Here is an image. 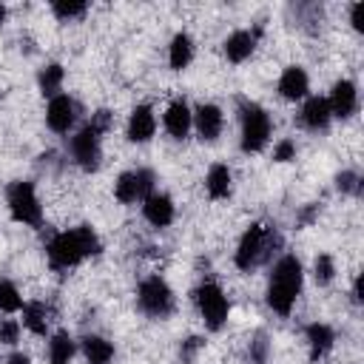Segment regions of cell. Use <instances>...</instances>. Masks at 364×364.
Wrapping results in <instances>:
<instances>
[{
  "label": "cell",
  "mask_w": 364,
  "mask_h": 364,
  "mask_svg": "<svg viewBox=\"0 0 364 364\" xmlns=\"http://www.w3.org/2000/svg\"><path fill=\"white\" fill-rule=\"evenodd\" d=\"M48 262L57 270L74 267L80 264L85 256H97L100 253V239L88 225H80L74 230H63L48 242Z\"/></svg>",
  "instance_id": "obj_1"
},
{
  "label": "cell",
  "mask_w": 364,
  "mask_h": 364,
  "mask_svg": "<svg viewBox=\"0 0 364 364\" xmlns=\"http://www.w3.org/2000/svg\"><path fill=\"white\" fill-rule=\"evenodd\" d=\"M301 290V262L296 256H282L273 264L270 284H267V304L279 316H287Z\"/></svg>",
  "instance_id": "obj_2"
},
{
  "label": "cell",
  "mask_w": 364,
  "mask_h": 364,
  "mask_svg": "<svg viewBox=\"0 0 364 364\" xmlns=\"http://www.w3.org/2000/svg\"><path fill=\"white\" fill-rule=\"evenodd\" d=\"M279 245H282V236H279L273 228H267V225H262V222L250 225V228L242 233V239H239V247H236V267H239V270H253L256 264L267 262Z\"/></svg>",
  "instance_id": "obj_3"
},
{
  "label": "cell",
  "mask_w": 364,
  "mask_h": 364,
  "mask_svg": "<svg viewBox=\"0 0 364 364\" xmlns=\"http://www.w3.org/2000/svg\"><path fill=\"white\" fill-rule=\"evenodd\" d=\"M239 119H242V151L245 154H256L267 145L270 139V117L262 105L256 102H242L239 108Z\"/></svg>",
  "instance_id": "obj_4"
},
{
  "label": "cell",
  "mask_w": 364,
  "mask_h": 364,
  "mask_svg": "<svg viewBox=\"0 0 364 364\" xmlns=\"http://www.w3.org/2000/svg\"><path fill=\"white\" fill-rule=\"evenodd\" d=\"M6 199H9V210L17 222L23 225H31V228H40L43 222V208H40V199L34 193V185L20 179V182H11L9 191H6Z\"/></svg>",
  "instance_id": "obj_5"
},
{
  "label": "cell",
  "mask_w": 364,
  "mask_h": 364,
  "mask_svg": "<svg viewBox=\"0 0 364 364\" xmlns=\"http://www.w3.org/2000/svg\"><path fill=\"white\" fill-rule=\"evenodd\" d=\"M139 307L154 318H165L173 310V290L168 287V282L159 276L145 279L139 284Z\"/></svg>",
  "instance_id": "obj_6"
},
{
  "label": "cell",
  "mask_w": 364,
  "mask_h": 364,
  "mask_svg": "<svg viewBox=\"0 0 364 364\" xmlns=\"http://www.w3.org/2000/svg\"><path fill=\"white\" fill-rule=\"evenodd\" d=\"M193 299H196V307H199L205 324L210 330H219L225 324V318H228V296L222 293V287L213 284V282H205V284L196 287Z\"/></svg>",
  "instance_id": "obj_7"
},
{
  "label": "cell",
  "mask_w": 364,
  "mask_h": 364,
  "mask_svg": "<svg viewBox=\"0 0 364 364\" xmlns=\"http://www.w3.org/2000/svg\"><path fill=\"white\" fill-rule=\"evenodd\" d=\"M71 156L82 171H97L100 159H102V148H100V131L88 122L82 125L74 136H71Z\"/></svg>",
  "instance_id": "obj_8"
},
{
  "label": "cell",
  "mask_w": 364,
  "mask_h": 364,
  "mask_svg": "<svg viewBox=\"0 0 364 364\" xmlns=\"http://www.w3.org/2000/svg\"><path fill=\"white\" fill-rule=\"evenodd\" d=\"M154 193V173L148 168H136V171H125L117 185H114V196L122 205H134V202H145V196Z\"/></svg>",
  "instance_id": "obj_9"
},
{
  "label": "cell",
  "mask_w": 364,
  "mask_h": 364,
  "mask_svg": "<svg viewBox=\"0 0 364 364\" xmlns=\"http://www.w3.org/2000/svg\"><path fill=\"white\" fill-rule=\"evenodd\" d=\"M46 122H48L51 131L68 134L71 125L77 122V102H74L71 97H65V94L51 97V102H48V108H46Z\"/></svg>",
  "instance_id": "obj_10"
},
{
  "label": "cell",
  "mask_w": 364,
  "mask_h": 364,
  "mask_svg": "<svg viewBox=\"0 0 364 364\" xmlns=\"http://www.w3.org/2000/svg\"><path fill=\"white\" fill-rule=\"evenodd\" d=\"M327 105H330V117H338V119L353 117L355 108H358V91H355V82H350V80H338V82L333 85V91H330Z\"/></svg>",
  "instance_id": "obj_11"
},
{
  "label": "cell",
  "mask_w": 364,
  "mask_h": 364,
  "mask_svg": "<svg viewBox=\"0 0 364 364\" xmlns=\"http://www.w3.org/2000/svg\"><path fill=\"white\" fill-rule=\"evenodd\" d=\"M156 131V117L151 105H136L128 117V139L131 142H148Z\"/></svg>",
  "instance_id": "obj_12"
},
{
  "label": "cell",
  "mask_w": 364,
  "mask_h": 364,
  "mask_svg": "<svg viewBox=\"0 0 364 364\" xmlns=\"http://www.w3.org/2000/svg\"><path fill=\"white\" fill-rule=\"evenodd\" d=\"M162 119H165V128H168V134H171L173 139H185L188 131H191L193 114H191V108H188L185 100H173V102L168 105V111H165Z\"/></svg>",
  "instance_id": "obj_13"
},
{
  "label": "cell",
  "mask_w": 364,
  "mask_h": 364,
  "mask_svg": "<svg viewBox=\"0 0 364 364\" xmlns=\"http://www.w3.org/2000/svg\"><path fill=\"white\" fill-rule=\"evenodd\" d=\"M222 111H219V105H213V102H202L199 108H196V114H193V125H196V131H199V136L202 139H216L219 134H222Z\"/></svg>",
  "instance_id": "obj_14"
},
{
  "label": "cell",
  "mask_w": 364,
  "mask_h": 364,
  "mask_svg": "<svg viewBox=\"0 0 364 364\" xmlns=\"http://www.w3.org/2000/svg\"><path fill=\"white\" fill-rule=\"evenodd\" d=\"M142 213L154 228H165L173 222V202L168 193H151V196H145Z\"/></svg>",
  "instance_id": "obj_15"
},
{
  "label": "cell",
  "mask_w": 364,
  "mask_h": 364,
  "mask_svg": "<svg viewBox=\"0 0 364 364\" xmlns=\"http://www.w3.org/2000/svg\"><path fill=\"white\" fill-rule=\"evenodd\" d=\"M307 85H310L307 82V71L301 65H290L279 77V94L284 100H301L307 94Z\"/></svg>",
  "instance_id": "obj_16"
},
{
  "label": "cell",
  "mask_w": 364,
  "mask_h": 364,
  "mask_svg": "<svg viewBox=\"0 0 364 364\" xmlns=\"http://www.w3.org/2000/svg\"><path fill=\"white\" fill-rule=\"evenodd\" d=\"M301 122L310 128V131H324L330 125V105L324 97H310L301 108Z\"/></svg>",
  "instance_id": "obj_17"
},
{
  "label": "cell",
  "mask_w": 364,
  "mask_h": 364,
  "mask_svg": "<svg viewBox=\"0 0 364 364\" xmlns=\"http://www.w3.org/2000/svg\"><path fill=\"white\" fill-rule=\"evenodd\" d=\"M253 48H256V34H250V31H233V34L225 40V57H228L230 63L247 60V57L253 54Z\"/></svg>",
  "instance_id": "obj_18"
},
{
  "label": "cell",
  "mask_w": 364,
  "mask_h": 364,
  "mask_svg": "<svg viewBox=\"0 0 364 364\" xmlns=\"http://www.w3.org/2000/svg\"><path fill=\"white\" fill-rule=\"evenodd\" d=\"M205 188L213 199H225L233 188V176H230V168L228 165H213L205 176Z\"/></svg>",
  "instance_id": "obj_19"
},
{
  "label": "cell",
  "mask_w": 364,
  "mask_h": 364,
  "mask_svg": "<svg viewBox=\"0 0 364 364\" xmlns=\"http://www.w3.org/2000/svg\"><path fill=\"white\" fill-rule=\"evenodd\" d=\"M307 341H310V358L316 361V358H321L324 353H330V347H333V341H336V336H333V330L327 327V324H310L307 330Z\"/></svg>",
  "instance_id": "obj_20"
},
{
  "label": "cell",
  "mask_w": 364,
  "mask_h": 364,
  "mask_svg": "<svg viewBox=\"0 0 364 364\" xmlns=\"http://www.w3.org/2000/svg\"><path fill=\"white\" fill-rule=\"evenodd\" d=\"M191 57H193V40H191L185 31H179V34L171 40L168 63H171V68H173V71H182V68L191 63Z\"/></svg>",
  "instance_id": "obj_21"
},
{
  "label": "cell",
  "mask_w": 364,
  "mask_h": 364,
  "mask_svg": "<svg viewBox=\"0 0 364 364\" xmlns=\"http://www.w3.org/2000/svg\"><path fill=\"white\" fill-rule=\"evenodd\" d=\"M82 353L88 358V364H111L114 358V344L100 338V336H85L82 338Z\"/></svg>",
  "instance_id": "obj_22"
},
{
  "label": "cell",
  "mask_w": 364,
  "mask_h": 364,
  "mask_svg": "<svg viewBox=\"0 0 364 364\" xmlns=\"http://www.w3.org/2000/svg\"><path fill=\"white\" fill-rule=\"evenodd\" d=\"M40 91L46 94V97H57V91H60V85H63V65L60 63H48L43 71H40Z\"/></svg>",
  "instance_id": "obj_23"
},
{
  "label": "cell",
  "mask_w": 364,
  "mask_h": 364,
  "mask_svg": "<svg viewBox=\"0 0 364 364\" xmlns=\"http://www.w3.org/2000/svg\"><path fill=\"white\" fill-rule=\"evenodd\" d=\"M23 324H26L34 336H43V333H46V324H48V318H46V304H40V301L26 304V307H23Z\"/></svg>",
  "instance_id": "obj_24"
},
{
  "label": "cell",
  "mask_w": 364,
  "mask_h": 364,
  "mask_svg": "<svg viewBox=\"0 0 364 364\" xmlns=\"http://www.w3.org/2000/svg\"><path fill=\"white\" fill-rule=\"evenodd\" d=\"M48 355H51V364H68V358L74 355V341L68 333H57L48 344Z\"/></svg>",
  "instance_id": "obj_25"
},
{
  "label": "cell",
  "mask_w": 364,
  "mask_h": 364,
  "mask_svg": "<svg viewBox=\"0 0 364 364\" xmlns=\"http://www.w3.org/2000/svg\"><path fill=\"white\" fill-rule=\"evenodd\" d=\"M20 307H23V299H20L17 287L9 279H0V310L3 313H14Z\"/></svg>",
  "instance_id": "obj_26"
},
{
  "label": "cell",
  "mask_w": 364,
  "mask_h": 364,
  "mask_svg": "<svg viewBox=\"0 0 364 364\" xmlns=\"http://www.w3.org/2000/svg\"><path fill=\"white\" fill-rule=\"evenodd\" d=\"M313 276H316L318 284H330L333 276H336V262H333V256L318 253V256H316V264H313Z\"/></svg>",
  "instance_id": "obj_27"
},
{
  "label": "cell",
  "mask_w": 364,
  "mask_h": 364,
  "mask_svg": "<svg viewBox=\"0 0 364 364\" xmlns=\"http://www.w3.org/2000/svg\"><path fill=\"white\" fill-rule=\"evenodd\" d=\"M51 11L60 17V20H71V17H80V14H85V3H63V0H57V3H51Z\"/></svg>",
  "instance_id": "obj_28"
},
{
  "label": "cell",
  "mask_w": 364,
  "mask_h": 364,
  "mask_svg": "<svg viewBox=\"0 0 364 364\" xmlns=\"http://www.w3.org/2000/svg\"><path fill=\"white\" fill-rule=\"evenodd\" d=\"M247 355H250L253 364H264V358H267V338H264V333H259V336L250 341Z\"/></svg>",
  "instance_id": "obj_29"
},
{
  "label": "cell",
  "mask_w": 364,
  "mask_h": 364,
  "mask_svg": "<svg viewBox=\"0 0 364 364\" xmlns=\"http://www.w3.org/2000/svg\"><path fill=\"white\" fill-rule=\"evenodd\" d=\"M336 185H338V191H344V193H358V191H361L358 173H353V171H341V173L336 176Z\"/></svg>",
  "instance_id": "obj_30"
},
{
  "label": "cell",
  "mask_w": 364,
  "mask_h": 364,
  "mask_svg": "<svg viewBox=\"0 0 364 364\" xmlns=\"http://www.w3.org/2000/svg\"><path fill=\"white\" fill-rule=\"evenodd\" d=\"M293 156H296V142H293V139L276 142V148H273V159H276V162H290Z\"/></svg>",
  "instance_id": "obj_31"
},
{
  "label": "cell",
  "mask_w": 364,
  "mask_h": 364,
  "mask_svg": "<svg viewBox=\"0 0 364 364\" xmlns=\"http://www.w3.org/2000/svg\"><path fill=\"white\" fill-rule=\"evenodd\" d=\"M202 344H205L202 338H196V336H191L188 341H182V347H179V358H182L185 364H188V361H193V355H196V353L202 350Z\"/></svg>",
  "instance_id": "obj_32"
},
{
  "label": "cell",
  "mask_w": 364,
  "mask_h": 364,
  "mask_svg": "<svg viewBox=\"0 0 364 364\" xmlns=\"http://www.w3.org/2000/svg\"><path fill=\"white\" fill-rule=\"evenodd\" d=\"M17 336H20V324L11 321V318H6V321L0 324V341H3V344H14Z\"/></svg>",
  "instance_id": "obj_33"
},
{
  "label": "cell",
  "mask_w": 364,
  "mask_h": 364,
  "mask_svg": "<svg viewBox=\"0 0 364 364\" xmlns=\"http://www.w3.org/2000/svg\"><path fill=\"white\" fill-rule=\"evenodd\" d=\"M350 20H353V28H355V31H364V3H353Z\"/></svg>",
  "instance_id": "obj_34"
},
{
  "label": "cell",
  "mask_w": 364,
  "mask_h": 364,
  "mask_svg": "<svg viewBox=\"0 0 364 364\" xmlns=\"http://www.w3.org/2000/svg\"><path fill=\"white\" fill-rule=\"evenodd\" d=\"M91 125L102 134V131H108V125H111V111H97L94 117H91Z\"/></svg>",
  "instance_id": "obj_35"
},
{
  "label": "cell",
  "mask_w": 364,
  "mask_h": 364,
  "mask_svg": "<svg viewBox=\"0 0 364 364\" xmlns=\"http://www.w3.org/2000/svg\"><path fill=\"white\" fill-rule=\"evenodd\" d=\"M6 364H31V361H28V355H26V353H11Z\"/></svg>",
  "instance_id": "obj_36"
},
{
  "label": "cell",
  "mask_w": 364,
  "mask_h": 364,
  "mask_svg": "<svg viewBox=\"0 0 364 364\" xmlns=\"http://www.w3.org/2000/svg\"><path fill=\"white\" fill-rule=\"evenodd\" d=\"M353 299H355V301H361V276L353 282Z\"/></svg>",
  "instance_id": "obj_37"
},
{
  "label": "cell",
  "mask_w": 364,
  "mask_h": 364,
  "mask_svg": "<svg viewBox=\"0 0 364 364\" xmlns=\"http://www.w3.org/2000/svg\"><path fill=\"white\" fill-rule=\"evenodd\" d=\"M313 216H316V205H310V208H307V210L301 213V222H310Z\"/></svg>",
  "instance_id": "obj_38"
},
{
  "label": "cell",
  "mask_w": 364,
  "mask_h": 364,
  "mask_svg": "<svg viewBox=\"0 0 364 364\" xmlns=\"http://www.w3.org/2000/svg\"><path fill=\"white\" fill-rule=\"evenodd\" d=\"M3 20H6V9L0 6V23H3Z\"/></svg>",
  "instance_id": "obj_39"
}]
</instances>
